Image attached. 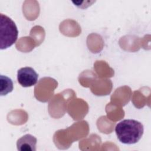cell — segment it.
Instances as JSON below:
<instances>
[{
    "instance_id": "1",
    "label": "cell",
    "mask_w": 151,
    "mask_h": 151,
    "mask_svg": "<svg viewBox=\"0 0 151 151\" xmlns=\"http://www.w3.org/2000/svg\"><path fill=\"white\" fill-rule=\"evenodd\" d=\"M115 132L119 141L124 144L132 145L142 138L144 127L142 123L133 119L123 120L117 124Z\"/></svg>"
},
{
    "instance_id": "2",
    "label": "cell",
    "mask_w": 151,
    "mask_h": 151,
    "mask_svg": "<svg viewBox=\"0 0 151 151\" xmlns=\"http://www.w3.org/2000/svg\"><path fill=\"white\" fill-rule=\"evenodd\" d=\"M18 31L15 23L8 16L0 14V48L6 49L17 41Z\"/></svg>"
},
{
    "instance_id": "3",
    "label": "cell",
    "mask_w": 151,
    "mask_h": 151,
    "mask_svg": "<svg viewBox=\"0 0 151 151\" xmlns=\"http://www.w3.org/2000/svg\"><path fill=\"white\" fill-rule=\"evenodd\" d=\"M38 78V74L32 67H22L18 70V82L24 87H28L34 86L37 83Z\"/></svg>"
},
{
    "instance_id": "4",
    "label": "cell",
    "mask_w": 151,
    "mask_h": 151,
    "mask_svg": "<svg viewBox=\"0 0 151 151\" xmlns=\"http://www.w3.org/2000/svg\"><path fill=\"white\" fill-rule=\"evenodd\" d=\"M37 138L30 134H26L18 139L17 142L18 150L20 151H35Z\"/></svg>"
},
{
    "instance_id": "5",
    "label": "cell",
    "mask_w": 151,
    "mask_h": 151,
    "mask_svg": "<svg viewBox=\"0 0 151 151\" xmlns=\"http://www.w3.org/2000/svg\"><path fill=\"white\" fill-rule=\"evenodd\" d=\"M1 96H5L13 90V82L12 80L4 75H1Z\"/></svg>"
}]
</instances>
